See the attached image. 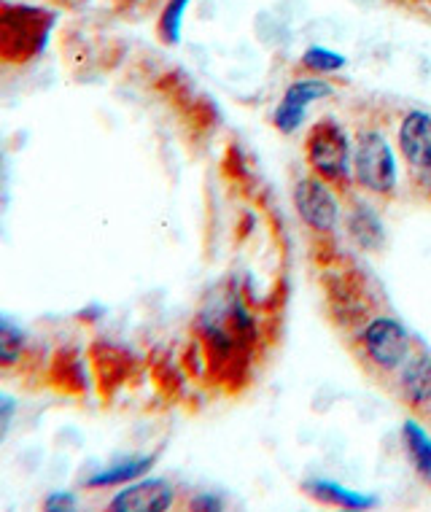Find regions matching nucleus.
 Here are the masks:
<instances>
[{"label":"nucleus","mask_w":431,"mask_h":512,"mask_svg":"<svg viewBox=\"0 0 431 512\" xmlns=\"http://www.w3.org/2000/svg\"><path fill=\"white\" fill-rule=\"evenodd\" d=\"M329 310L356 364L378 386L391 391L394 378L415 351L405 327L375 297V286L364 275L343 273L332 283Z\"/></svg>","instance_id":"obj_1"},{"label":"nucleus","mask_w":431,"mask_h":512,"mask_svg":"<svg viewBox=\"0 0 431 512\" xmlns=\"http://www.w3.org/2000/svg\"><path fill=\"white\" fill-rule=\"evenodd\" d=\"M305 157L313 176L345 192L351 184V143L345 138L343 127L332 119H321L310 127L305 141Z\"/></svg>","instance_id":"obj_2"},{"label":"nucleus","mask_w":431,"mask_h":512,"mask_svg":"<svg viewBox=\"0 0 431 512\" xmlns=\"http://www.w3.org/2000/svg\"><path fill=\"white\" fill-rule=\"evenodd\" d=\"M353 181L372 195H391L396 165L386 135L375 127H361L353 143Z\"/></svg>","instance_id":"obj_3"},{"label":"nucleus","mask_w":431,"mask_h":512,"mask_svg":"<svg viewBox=\"0 0 431 512\" xmlns=\"http://www.w3.org/2000/svg\"><path fill=\"white\" fill-rule=\"evenodd\" d=\"M388 394H394L402 405L415 413V418L429 421L431 418V356L421 348H415L405 367L394 378V386Z\"/></svg>","instance_id":"obj_4"},{"label":"nucleus","mask_w":431,"mask_h":512,"mask_svg":"<svg viewBox=\"0 0 431 512\" xmlns=\"http://www.w3.org/2000/svg\"><path fill=\"white\" fill-rule=\"evenodd\" d=\"M294 205L300 219L308 224L310 230L316 232H332L340 219V208H337L335 192L332 186L321 181L318 176L302 178L297 189H294Z\"/></svg>","instance_id":"obj_5"},{"label":"nucleus","mask_w":431,"mask_h":512,"mask_svg":"<svg viewBox=\"0 0 431 512\" xmlns=\"http://www.w3.org/2000/svg\"><path fill=\"white\" fill-rule=\"evenodd\" d=\"M396 146L407 168L413 170V178H421L431 165V116L423 111L405 114L396 133Z\"/></svg>","instance_id":"obj_6"},{"label":"nucleus","mask_w":431,"mask_h":512,"mask_svg":"<svg viewBox=\"0 0 431 512\" xmlns=\"http://www.w3.org/2000/svg\"><path fill=\"white\" fill-rule=\"evenodd\" d=\"M176 491L165 480H143L135 486H127L124 491L111 499L108 510L114 512H162L173 507Z\"/></svg>","instance_id":"obj_7"},{"label":"nucleus","mask_w":431,"mask_h":512,"mask_svg":"<svg viewBox=\"0 0 431 512\" xmlns=\"http://www.w3.org/2000/svg\"><path fill=\"white\" fill-rule=\"evenodd\" d=\"M326 95H332V87L324 84V81L308 79L291 84V87L286 89L283 103L275 108V127L283 130V133H294L302 124V111H305V106H310V103L318 98H326Z\"/></svg>","instance_id":"obj_8"},{"label":"nucleus","mask_w":431,"mask_h":512,"mask_svg":"<svg viewBox=\"0 0 431 512\" xmlns=\"http://www.w3.org/2000/svg\"><path fill=\"white\" fill-rule=\"evenodd\" d=\"M402 432H405V448L410 461H413L415 472H418L423 483L431 486V437L415 421H407Z\"/></svg>","instance_id":"obj_9"},{"label":"nucleus","mask_w":431,"mask_h":512,"mask_svg":"<svg viewBox=\"0 0 431 512\" xmlns=\"http://www.w3.org/2000/svg\"><path fill=\"white\" fill-rule=\"evenodd\" d=\"M154 456H146V459H135V461H124L119 467H111L106 472H97L95 477H89L84 486L87 488H108V486H122V483H132L138 480L146 472H151L154 467Z\"/></svg>","instance_id":"obj_10"},{"label":"nucleus","mask_w":431,"mask_h":512,"mask_svg":"<svg viewBox=\"0 0 431 512\" xmlns=\"http://www.w3.org/2000/svg\"><path fill=\"white\" fill-rule=\"evenodd\" d=\"M27 348V337L11 321L0 318V367H17Z\"/></svg>","instance_id":"obj_11"},{"label":"nucleus","mask_w":431,"mask_h":512,"mask_svg":"<svg viewBox=\"0 0 431 512\" xmlns=\"http://www.w3.org/2000/svg\"><path fill=\"white\" fill-rule=\"evenodd\" d=\"M308 491L316 496L318 502L340 504V507H348V510H361V507H370V504H372L370 496L348 494V491L332 486V483H310Z\"/></svg>","instance_id":"obj_12"},{"label":"nucleus","mask_w":431,"mask_h":512,"mask_svg":"<svg viewBox=\"0 0 431 512\" xmlns=\"http://www.w3.org/2000/svg\"><path fill=\"white\" fill-rule=\"evenodd\" d=\"M186 6H189V0H170L168 6L162 9V14H159V38L168 46L178 44V38H181V22H184Z\"/></svg>","instance_id":"obj_13"},{"label":"nucleus","mask_w":431,"mask_h":512,"mask_svg":"<svg viewBox=\"0 0 431 512\" xmlns=\"http://www.w3.org/2000/svg\"><path fill=\"white\" fill-rule=\"evenodd\" d=\"M302 62L308 65L310 71L329 73V71H340L345 60L340 57V54L326 52V49H321V46H313V49H308V52H305Z\"/></svg>","instance_id":"obj_14"},{"label":"nucleus","mask_w":431,"mask_h":512,"mask_svg":"<svg viewBox=\"0 0 431 512\" xmlns=\"http://www.w3.org/2000/svg\"><path fill=\"white\" fill-rule=\"evenodd\" d=\"M14 418H17V399L0 391V445L9 437L11 426H14Z\"/></svg>","instance_id":"obj_15"},{"label":"nucleus","mask_w":431,"mask_h":512,"mask_svg":"<svg viewBox=\"0 0 431 512\" xmlns=\"http://www.w3.org/2000/svg\"><path fill=\"white\" fill-rule=\"evenodd\" d=\"M73 504V494H52L44 502V510H71Z\"/></svg>","instance_id":"obj_16"},{"label":"nucleus","mask_w":431,"mask_h":512,"mask_svg":"<svg viewBox=\"0 0 431 512\" xmlns=\"http://www.w3.org/2000/svg\"><path fill=\"white\" fill-rule=\"evenodd\" d=\"M418 181H421L423 189H426V195L431 197V165H429V170H426V173H423V176L418 178Z\"/></svg>","instance_id":"obj_17"},{"label":"nucleus","mask_w":431,"mask_h":512,"mask_svg":"<svg viewBox=\"0 0 431 512\" xmlns=\"http://www.w3.org/2000/svg\"><path fill=\"white\" fill-rule=\"evenodd\" d=\"M52 3H60V6H73V3H79V0H52Z\"/></svg>","instance_id":"obj_18"},{"label":"nucleus","mask_w":431,"mask_h":512,"mask_svg":"<svg viewBox=\"0 0 431 512\" xmlns=\"http://www.w3.org/2000/svg\"><path fill=\"white\" fill-rule=\"evenodd\" d=\"M122 3H130L132 6V3H141V0H122Z\"/></svg>","instance_id":"obj_19"}]
</instances>
